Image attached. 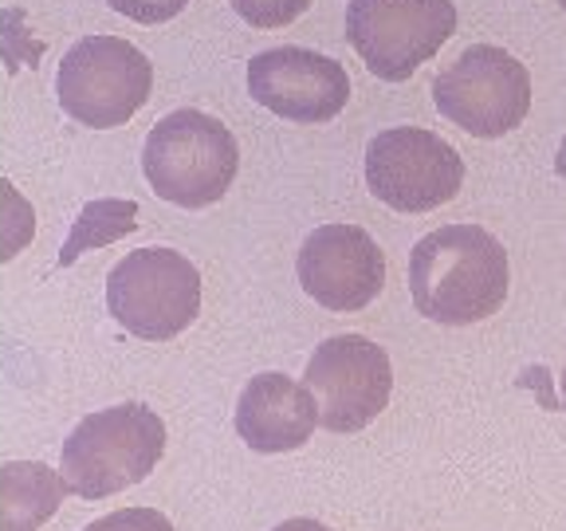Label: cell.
I'll list each match as a JSON object with an SVG mask.
<instances>
[{
	"label": "cell",
	"instance_id": "1",
	"mask_svg": "<svg viewBox=\"0 0 566 531\" xmlns=\"http://www.w3.org/2000/svg\"><path fill=\"white\" fill-rule=\"evenodd\" d=\"M512 268L504 244L480 225H441L409 252L417 315L441 327H472L504 308Z\"/></svg>",
	"mask_w": 566,
	"mask_h": 531
},
{
	"label": "cell",
	"instance_id": "2",
	"mask_svg": "<svg viewBox=\"0 0 566 531\" xmlns=\"http://www.w3.org/2000/svg\"><path fill=\"white\" fill-rule=\"evenodd\" d=\"M240 146L221 118L197 106L169 111L142 146V174L161 201L177 209H209L232 189Z\"/></svg>",
	"mask_w": 566,
	"mask_h": 531
},
{
	"label": "cell",
	"instance_id": "3",
	"mask_svg": "<svg viewBox=\"0 0 566 531\" xmlns=\"http://www.w3.org/2000/svg\"><path fill=\"white\" fill-rule=\"evenodd\" d=\"M166 452V425L150 406L126 402L83 417L63 441L60 472L83 500H106L142 485Z\"/></svg>",
	"mask_w": 566,
	"mask_h": 531
},
{
	"label": "cell",
	"instance_id": "4",
	"mask_svg": "<svg viewBox=\"0 0 566 531\" xmlns=\"http://www.w3.org/2000/svg\"><path fill=\"white\" fill-rule=\"evenodd\" d=\"M154 95V63L123 35H83L63 52L55 98L63 115L91 131L126 126Z\"/></svg>",
	"mask_w": 566,
	"mask_h": 531
},
{
	"label": "cell",
	"instance_id": "5",
	"mask_svg": "<svg viewBox=\"0 0 566 531\" xmlns=\"http://www.w3.org/2000/svg\"><path fill=\"white\" fill-rule=\"evenodd\" d=\"M106 311L146 343H169L201 315V272L174 248L126 252L106 275Z\"/></svg>",
	"mask_w": 566,
	"mask_h": 531
},
{
	"label": "cell",
	"instance_id": "6",
	"mask_svg": "<svg viewBox=\"0 0 566 531\" xmlns=\"http://www.w3.org/2000/svg\"><path fill=\"white\" fill-rule=\"evenodd\" d=\"M531 71L495 44H472L437 71L433 106L472 138H504L531 111Z\"/></svg>",
	"mask_w": 566,
	"mask_h": 531
},
{
	"label": "cell",
	"instance_id": "7",
	"mask_svg": "<svg viewBox=\"0 0 566 531\" xmlns=\"http://www.w3.org/2000/svg\"><path fill=\"white\" fill-rule=\"evenodd\" d=\"M457 32L452 0H350L346 40L370 75L386 83L409 80Z\"/></svg>",
	"mask_w": 566,
	"mask_h": 531
},
{
	"label": "cell",
	"instance_id": "8",
	"mask_svg": "<svg viewBox=\"0 0 566 531\" xmlns=\"http://www.w3.org/2000/svg\"><path fill=\"white\" fill-rule=\"evenodd\" d=\"M464 186L457 146L424 126H389L366 146V189L398 212H429L449 205Z\"/></svg>",
	"mask_w": 566,
	"mask_h": 531
},
{
	"label": "cell",
	"instance_id": "9",
	"mask_svg": "<svg viewBox=\"0 0 566 531\" xmlns=\"http://www.w3.org/2000/svg\"><path fill=\"white\" fill-rule=\"evenodd\" d=\"M303 382L315 394L318 425L331 434H358L389 406L394 366L386 346L366 335H335L307 358Z\"/></svg>",
	"mask_w": 566,
	"mask_h": 531
},
{
	"label": "cell",
	"instance_id": "10",
	"mask_svg": "<svg viewBox=\"0 0 566 531\" xmlns=\"http://www.w3.org/2000/svg\"><path fill=\"white\" fill-rule=\"evenodd\" d=\"M248 95L283 123H331L350 103V75L338 60L311 48H268L248 60Z\"/></svg>",
	"mask_w": 566,
	"mask_h": 531
},
{
	"label": "cell",
	"instance_id": "11",
	"mask_svg": "<svg viewBox=\"0 0 566 531\" xmlns=\"http://www.w3.org/2000/svg\"><path fill=\"white\" fill-rule=\"evenodd\" d=\"M295 272H300L303 292L318 308L350 315V311L370 308L386 288V252L358 225H318L303 240Z\"/></svg>",
	"mask_w": 566,
	"mask_h": 531
},
{
	"label": "cell",
	"instance_id": "12",
	"mask_svg": "<svg viewBox=\"0 0 566 531\" xmlns=\"http://www.w3.org/2000/svg\"><path fill=\"white\" fill-rule=\"evenodd\" d=\"M318 425V406L307 382L287 374H256L240 389L237 434L252 452H295L311 441Z\"/></svg>",
	"mask_w": 566,
	"mask_h": 531
},
{
	"label": "cell",
	"instance_id": "13",
	"mask_svg": "<svg viewBox=\"0 0 566 531\" xmlns=\"http://www.w3.org/2000/svg\"><path fill=\"white\" fill-rule=\"evenodd\" d=\"M63 472L44 460H4L0 465V531H35L60 512L67 496Z\"/></svg>",
	"mask_w": 566,
	"mask_h": 531
},
{
	"label": "cell",
	"instance_id": "14",
	"mask_svg": "<svg viewBox=\"0 0 566 531\" xmlns=\"http://www.w3.org/2000/svg\"><path fill=\"white\" fill-rule=\"evenodd\" d=\"M138 229V205L134 201H115V197H103V201L83 205V212L75 217V229H71L67 244L60 252V268L75 264L83 252L103 244H115L118 237Z\"/></svg>",
	"mask_w": 566,
	"mask_h": 531
},
{
	"label": "cell",
	"instance_id": "15",
	"mask_svg": "<svg viewBox=\"0 0 566 531\" xmlns=\"http://www.w3.org/2000/svg\"><path fill=\"white\" fill-rule=\"evenodd\" d=\"M315 0H232V9L244 24L260 28V32H275V28H287L311 9Z\"/></svg>",
	"mask_w": 566,
	"mask_h": 531
},
{
	"label": "cell",
	"instance_id": "16",
	"mask_svg": "<svg viewBox=\"0 0 566 531\" xmlns=\"http://www.w3.org/2000/svg\"><path fill=\"white\" fill-rule=\"evenodd\" d=\"M0 197H4V248H0V260H12L20 252V244L32 237L35 217L32 205L17 194L12 181H0Z\"/></svg>",
	"mask_w": 566,
	"mask_h": 531
},
{
	"label": "cell",
	"instance_id": "17",
	"mask_svg": "<svg viewBox=\"0 0 566 531\" xmlns=\"http://www.w3.org/2000/svg\"><path fill=\"white\" fill-rule=\"evenodd\" d=\"M83 531H174V523L158 512V508H123L103 520L87 523Z\"/></svg>",
	"mask_w": 566,
	"mask_h": 531
},
{
	"label": "cell",
	"instance_id": "18",
	"mask_svg": "<svg viewBox=\"0 0 566 531\" xmlns=\"http://www.w3.org/2000/svg\"><path fill=\"white\" fill-rule=\"evenodd\" d=\"M111 9L134 24H166L189 9V0H111Z\"/></svg>",
	"mask_w": 566,
	"mask_h": 531
},
{
	"label": "cell",
	"instance_id": "19",
	"mask_svg": "<svg viewBox=\"0 0 566 531\" xmlns=\"http://www.w3.org/2000/svg\"><path fill=\"white\" fill-rule=\"evenodd\" d=\"M275 531H331L327 523H318V520H307V516H295V520H283Z\"/></svg>",
	"mask_w": 566,
	"mask_h": 531
},
{
	"label": "cell",
	"instance_id": "20",
	"mask_svg": "<svg viewBox=\"0 0 566 531\" xmlns=\"http://www.w3.org/2000/svg\"><path fill=\"white\" fill-rule=\"evenodd\" d=\"M555 174H558V177H566V138H563V146H558V158H555Z\"/></svg>",
	"mask_w": 566,
	"mask_h": 531
},
{
	"label": "cell",
	"instance_id": "21",
	"mask_svg": "<svg viewBox=\"0 0 566 531\" xmlns=\"http://www.w3.org/2000/svg\"><path fill=\"white\" fill-rule=\"evenodd\" d=\"M558 389H563V402H566V366H563V378H558Z\"/></svg>",
	"mask_w": 566,
	"mask_h": 531
},
{
	"label": "cell",
	"instance_id": "22",
	"mask_svg": "<svg viewBox=\"0 0 566 531\" xmlns=\"http://www.w3.org/2000/svg\"><path fill=\"white\" fill-rule=\"evenodd\" d=\"M558 9H563V12H566V0H558Z\"/></svg>",
	"mask_w": 566,
	"mask_h": 531
}]
</instances>
